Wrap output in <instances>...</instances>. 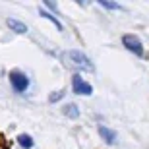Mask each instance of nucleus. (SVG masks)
<instances>
[{
  "instance_id": "f257e3e1",
  "label": "nucleus",
  "mask_w": 149,
  "mask_h": 149,
  "mask_svg": "<svg viewBox=\"0 0 149 149\" xmlns=\"http://www.w3.org/2000/svg\"><path fill=\"white\" fill-rule=\"evenodd\" d=\"M62 58H64V62H66L68 66L77 68V70H83V72H93L95 70L91 58L87 54H83L81 50H66L62 54Z\"/></svg>"
},
{
  "instance_id": "f03ea898",
  "label": "nucleus",
  "mask_w": 149,
  "mask_h": 149,
  "mask_svg": "<svg viewBox=\"0 0 149 149\" xmlns=\"http://www.w3.org/2000/svg\"><path fill=\"white\" fill-rule=\"evenodd\" d=\"M122 45L126 47V50L134 52V54L139 56V58H143V56H145L143 43H141V39H139L138 35H134V33H126L124 37H122Z\"/></svg>"
},
{
  "instance_id": "7ed1b4c3",
  "label": "nucleus",
  "mask_w": 149,
  "mask_h": 149,
  "mask_svg": "<svg viewBox=\"0 0 149 149\" xmlns=\"http://www.w3.org/2000/svg\"><path fill=\"white\" fill-rule=\"evenodd\" d=\"M8 77H10V83H12V87H14L16 93H25V91L29 89V77L23 72H19V70H12Z\"/></svg>"
},
{
  "instance_id": "20e7f679",
  "label": "nucleus",
  "mask_w": 149,
  "mask_h": 149,
  "mask_svg": "<svg viewBox=\"0 0 149 149\" xmlns=\"http://www.w3.org/2000/svg\"><path fill=\"white\" fill-rule=\"evenodd\" d=\"M72 91L76 95H91L93 93V87H91V83H87L79 74H74L72 76Z\"/></svg>"
},
{
  "instance_id": "39448f33",
  "label": "nucleus",
  "mask_w": 149,
  "mask_h": 149,
  "mask_svg": "<svg viewBox=\"0 0 149 149\" xmlns=\"http://www.w3.org/2000/svg\"><path fill=\"white\" fill-rule=\"evenodd\" d=\"M99 136L103 139H105V143H109V145H114L116 143V139H118V136H116V132L112 130V128H109V126H103V124H99Z\"/></svg>"
},
{
  "instance_id": "423d86ee",
  "label": "nucleus",
  "mask_w": 149,
  "mask_h": 149,
  "mask_svg": "<svg viewBox=\"0 0 149 149\" xmlns=\"http://www.w3.org/2000/svg\"><path fill=\"white\" fill-rule=\"evenodd\" d=\"M8 27L12 29V31H16V33H27V25L23 22H19V19H16V17H8Z\"/></svg>"
},
{
  "instance_id": "0eeeda50",
  "label": "nucleus",
  "mask_w": 149,
  "mask_h": 149,
  "mask_svg": "<svg viewBox=\"0 0 149 149\" xmlns=\"http://www.w3.org/2000/svg\"><path fill=\"white\" fill-rule=\"evenodd\" d=\"M39 14H41V17H45V19H49V22H52V23H54L58 31H64V25H62V22H60V19H58L56 16L49 14V12L45 10V8H39Z\"/></svg>"
},
{
  "instance_id": "6e6552de",
  "label": "nucleus",
  "mask_w": 149,
  "mask_h": 149,
  "mask_svg": "<svg viewBox=\"0 0 149 149\" xmlns=\"http://www.w3.org/2000/svg\"><path fill=\"white\" fill-rule=\"evenodd\" d=\"M62 114L68 116V118H74V120H76L77 116H79V109H77L74 103H70V105H64V107H62Z\"/></svg>"
},
{
  "instance_id": "1a4fd4ad",
  "label": "nucleus",
  "mask_w": 149,
  "mask_h": 149,
  "mask_svg": "<svg viewBox=\"0 0 149 149\" xmlns=\"http://www.w3.org/2000/svg\"><path fill=\"white\" fill-rule=\"evenodd\" d=\"M17 143L22 145L23 149H31L33 147V139H31V136H27V134H22V136L17 138Z\"/></svg>"
},
{
  "instance_id": "9d476101",
  "label": "nucleus",
  "mask_w": 149,
  "mask_h": 149,
  "mask_svg": "<svg viewBox=\"0 0 149 149\" xmlns=\"http://www.w3.org/2000/svg\"><path fill=\"white\" fill-rule=\"evenodd\" d=\"M99 6H103V8H107V10H122L120 4H116V2H107V0H101V2H97Z\"/></svg>"
},
{
  "instance_id": "9b49d317",
  "label": "nucleus",
  "mask_w": 149,
  "mask_h": 149,
  "mask_svg": "<svg viewBox=\"0 0 149 149\" xmlns=\"http://www.w3.org/2000/svg\"><path fill=\"white\" fill-rule=\"evenodd\" d=\"M64 95H66L64 91H54V93H52V95L49 97V103H56V101H60L62 97H64Z\"/></svg>"
}]
</instances>
